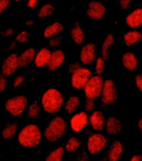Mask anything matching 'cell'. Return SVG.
Segmentation results:
<instances>
[{
  "label": "cell",
  "instance_id": "6da1fadb",
  "mask_svg": "<svg viewBox=\"0 0 142 161\" xmlns=\"http://www.w3.org/2000/svg\"><path fill=\"white\" fill-rule=\"evenodd\" d=\"M18 140L23 147L34 148L38 145L42 140V132L36 125H26L18 134Z\"/></svg>",
  "mask_w": 142,
  "mask_h": 161
},
{
  "label": "cell",
  "instance_id": "7a4b0ae2",
  "mask_svg": "<svg viewBox=\"0 0 142 161\" xmlns=\"http://www.w3.org/2000/svg\"><path fill=\"white\" fill-rule=\"evenodd\" d=\"M42 105L44 111L48 114H56L63 105V96L56 89H48L42 98Z\"/></svg>",
  "mask_w": 142,
  "mask_h": 161
},
{
  "label": "cell",
  "instance_id": "3957f363",
  "mask_svg": "<svg viewBox=\"0 0 142 161\" xmlns=\"http://www.w3.org/2000/svg\"><path fill=\"white\" fill-rule=\"evenodd\" d=\"M67 130V123L65 119L61 117L57 116L53 118L44 131V137L49 142H56L60 140L65 134Z\"/></svg>",
  "mask_w": 142,
  "mask_h": 161
},
{
  "label": "cell",
  "instance_id": "277c9868",
  "mask_svg": "<svg viewBox=\"0 0 142 161\" xmlns=\"http://www.w3.org/2000/svg\"><path fill=\"white\" fill-rule=\"evenodd\" d=\"M28 105V99L24 95H17L7 100L5 108L11 115L18 117L25 112Z\"/></svg>",
  "mask_w": 142,
  "mask_h": 161
},
{
  "label": "cell",
  "instance_id": "5b68a950",
  "mask_svg": "<svg viewBox=\"0 0 142 161\" xmlns=\"http://www.w3.org/2000/svg\"><path fill=\"white\" fill-rule=\"evenodd\" d=\"M103 85L104 80L101 76H92L84 88L85 96L87 97V99H95L98 98L101 96Z\"/></svg>",
  "mask_w": 142,
  "mask_h": 161
},
{
  "label": "cell",
  "instance_id": "8992f818",
  "mask_svg": "<svg viewBox=\"0 0 142 161\" xmlns=\"http://www.w3.org/2000/svg\"><path fill=\"white\" fill-rule=\"evenodd\" d=\"M92 71L87 68L80 67L72 74L71 83L74 89H83L92 78Z\"/></svg>",
  "mask_w": 142,
  "mask_h": 161
},
{
  "label": "cell",
  "instance_id": "52a82bcc",
  "mask_svg": "<svg viewBox=\"0 0 142 161\" xmlns=\"http://www.w3.org/2000/svg\"><path fill=\"white\" fill-rule=\"evenodd\" d=\"M107 143L106 138L101 134L96 133L87 140V150L91 154H97L105 149Z\"/></svg>",
  "mask_w": 142,
  "mask_h": 161
},
{
  "label": "cell",
  "instance_id": "ba28073f",
  "mask_svg": "<svg viewBox=\"0 0 142 161\" xmlns=\"http://www.w3.org/2000/svg\"><path fill=\"white\" fill-rule=\"evenodd\" d=\"M101 102L105 105H110L117 99V92L114 82L111 80L104 81L103 89L101 92Z\"/></svg>",
  "mask_w": 142,
  "mask_h": 161
},
{
  "label": "cell",
  "instance_id": "9c48e42d",
  "mask_svg": "<svg viewBox=\"0 0 142 161\" xmlns=\"http://www.w3.org/2000/svg\"><path fill=\"white\" fill-rule=\"evenodd\" d=\"M19 67L18 56L16 53H11L5 58L2 64V74L4 77L12 76Z\"/></svg>",
  "mask_w": 142,
  "mask_h": 161
},
{
  "label": "cell",
  "instance_id": "30bf717a",
  "mask_svg": "<svg viewBox=\"0 0 142 161\" xmlns=\"http://www.w3.org/2000/svg\"><path fill=\"white\" fill-rule=\"evenodd\" d=\"M89 123V117L87 112H80L78 114H76L71 119L70 125L72 130L75 133H79L82 131Z\"/></svg>",
  "mask_w": 142,
  "mask_h": 161
},
{
  "label": "cell",
  "instance_id": "8fae6325",
  "mask_svg": "<svg viewBox=\"0 0 142 161\" xmlns=\"http://www.w3.org/2000/svg\"><path fill=\"white\" fill-rule=\"evenodd\" d=\"M106 13V8L98 1H92L89 3L87 10V16L94 20L101 19Z\"/></svg>",
  "mask_w": 142,
  "mask_h": 161
},
{
  "label": "cell",
  "instance_id": "7c38bea8",
  "mask_svg": "<svg viewBox=\"0 0 142 161\" xmlns=\"http://www.w3.org/2000/svg\"><path fill=\"white\" fill-rule=\"evenodd\" d=\"M96 45L93 43H88L82 47L80 53L81 62L85 65H89L96 59Z\"/></svg>",
  "mask_w": 142,
  "mask_h": 161
},
{
  "label": "cell",
  "instance_id": "4fadbf2b",
  "mask_svg": "<svg viewBox=\"0 0 142 161\" xmlns=\"http://www.w3.org/2000/svg\"><path fill=\"white\" fill-rule=\"evenodd\" d=\"M65 61V53L61 49H57V50L52 52L50 60L48 62L47 67H48L49 71H56L63 64Z\"/></svg>",
  "mask_w": 142,
  "mask_h": 161
},
{
  "label": "cell",
  "instance_id": "5bb4252c",
  "mask_svg": "<svg viewBox=\"0 0 142 161\" xmlns=\"http://www.w3.org/2000/svg\"><path fill=\"white\" fill-rule=\"evenodd\" d=\"M90 125L96 131H101L106 126V119L103 113L101 111H94L89 118Z\"/></svg>",
  "mask_w": 142,
  "mask_h": 161
},
{
  "label": "cell",
  "instance_id": "9a60e30c",
  "mask_svg": "<svg viewBox=\"0 0 142 161\" xmlns=\"http://www.w3.org/2000/svg\"><path fill=\"white\" fill-rule=\"evenodd\" d=\"M125 22L131 29H136L142 25V8H136L127 15Z\"/></svg>",
  "mask_w": 142,
  "mask_h": 161
},
{
  "label": "cell",
  "instance_id": "2e32d148",
  "mask_svg": "<svg viewBox=\"0 0 142 161\" xmlns=\"http://www.w3.org/2000/svg\"><path fill=\"white\" fill-rule=\"evenodd\" d=\"M51 55H52V52L48 48H43L42 49H40L36 53V56L34 58L36 67L43 68L47 66L49 60H50Z\"/></svg>",
  "mask_w": 142,
  "mask_h": 161
},
{
  "label": "cell",
  "instance_id": "e0dca14e",
  "mask_svg": "<svg viewBox=\"0 0 142 161\" xmlns=\"http://www.w3.org/2000/svg\"><path fill=\"white\" fill-rule=\"evenodd\" d=\"M106 130L107 134L111 135H117L121 131L122 129V124L120 119L116 117H109L106 121Z\"/></svg>",
  "mask_w": 142,
  "mask_h": 161
},
{
  "label": "cell",
  "instance_id": "ac0fdd59",
  "mask_svg": "<svg viewBox=\"0 0 142 161\" xmlns=\"http://www.w3.org/2000/svg\"><path fill=\"white\" fill-rule=\"evenodd\" d=\"M123 152V145L118 140L112 143L107 153V159L109 161H118Z\"/></svg>",
  "mask_w": 142,
  "mask_h": 161
},
{
  "label": "cell",
  "instance_id": "d6986e66",
  "mask_svg": "<svg viewBox=\"0 0 142 161\" xmlns=\"http://www.w3.org/2000/svg\"><path fill=\"white\" fill-rule=\"evenodd\" d=\"M36 56V51L33 48H27L23 53L18 56V65L19 67H26L34 60Z\"/></svg>",
  "mask_w": 142,
  "mask_h": 161
},
{
  "label": "cell",
  "instance_id": "ffe728a7",
  "mask_svg": "<svg viewBox=\"0 0 142 161\" xmlns=\"http://www.w3.org/2000/svg\"><path fill=\"white\" fill-rule=\"evenodd\" d=\"M122 64L126 69L134 71L138 66V60L134 53L126 52L122 56Z\"/></svg>",
  "mask_w": 142,
  "mask_h": 161
},
{
  "label": "cell",
  "instance_id": "44dd1931",
  "mask_svg": "<svg viewBox=\"0 0 142 161\" xmlns=\"http://www.w3.org/2000/svg\"><path fill=\"white\" fill-rule=\"evenodd\" d=\"M71 38L76 44L81 45L85 40L84 32L78 23H76L71 29Z\"/></svg>",
  "mask_w": 142,
  "mask_h": 161
},
{
  "label": "cell",
  "instance_id": "7402d4cb",
  "mask_svg": "<svg viewBox=\"0 0 142 161\" xmlns=\"http://www.w3.org/2000/svg\"><path fill=\"white\" fill-rule=\"evenodd\" d=\"M63 25L59 22H55L53 24H50L44 29L43 34L46 39H51L53 37H55L57 34H60L63 31Z\"/></svg>",
  "mask_w": 142,
  "mask_h": 161
},
{
  "label": "cell",
  "instance_id": "603a6c76",
  "mask_svg": "<svg viewBox=\"0 0 142 161\" xmlns=\"http://www.w3.org/2000/svg\"><path fill=\"white\" fill-rule=\"evenodd\" d=\"M141 39L142 34L140 31H136V30L129 31L125 33V35H124V40H125L126 46H128V47L134 45L135 43L141 41Z\"/></svg>",
  "mask_w": 142,
  "mask_h": 161
},
{
  "label": "cell",
  "instance_id": "cb8c5ba5",
  "mask_svg": "<svg viewBox=\"0 0 142 161\" xmlns=\"http://www.w3.org/2000/svg\"><path fill=\"white\" fill-rule=\"evenodd\" d=\"M18 131V125L16 123H10L8 124L2 130V137L4 140H10L12 139Z\"/></svg>",
  "mask_w": 142,
  "mask_h": 161
},
{
  "label": "cell",
  "instance_id": "d4e9b609",
  "mask_svg": "<svg viewBox=\"0 0 142 161\" xmlns=\"http://www.w3.org/2000/svg\"><path fill=\"white\" fill-rule=\"evenodd\" d=\"M114 42V37L112 34H109L106 35V39L104 40L101 47V53H102V58L105 61L107 60L109 58V49L112 45Z\"/></svg>",
  "mask_w": 142,
  "mask_h": 161
},
{
  "label": "cell",
  "instance_id": "484cf974",
  "mask_svg": "<svg viewBox=\"0 0 142 161\" xmlns=\"http://www.w3.org/2000/svg\"><path fill=\"white\" fill-rule=\"evenodd\" d=\"M80 103L79 98L76 95L71 96L68 100L67 101V103L64 105V108L67 113L68 114H73L75 111L77 110V108H78Z\"/></svg>",
  "mask_w": 142,
  "mask_h": 161
},
{
  "label": "cell",
  "instance_id": "4316f807",
  "mask_svg": "<svg viewBox=\"0 0 142 161\" xmlns=\"http://www.w3.org/2000/svg\"><path fill=\"white\" fill-rule=\"evenodd\" d=\"M64 155V149L63 147H58L49 153L45 161H63Z\"/></svg>",
  "mask_w": 142,
  "mask_h": 161
},
{
  "label": "cell",
  "instance_id": "83f0119b",
  "mask_svg": "<svg viewBox=\"0 0 142 161\" xmlns=\"http://www.w3.org/2000/svg\"><path fill=\"white\" fill-rule=\"evenodd\" d=\"M54 12V7L50 3H45L41 7L38 13V17L40 19H44V18H48L53 14Z\"/></svg>",
  "mask_w": 142,
  "mask_h": 161
},
{
  "label": "cell",
  "instance_id": "f1b7e54d",
  "mask_svg": "<svg viewBox=\"0 0 142 161\" xmlns=\"http://www.w3.org/2000/svg\"><path fill=\"white\" fill-rule=\"evenodd\" d=\"M80 145H81L80 140L76 137H72L67 142L65 149L68 153H74V152H76L78 149Z\"/></svg>",
  "mask_w": 142,
  "mask_h": 161
},
{
  "label": "cell",
  "instance_id": "f546056e",
  "mask_svg": "<svg viewBox=\"0 0 142 161\" xmlns=\"http://www.w3.org/2000/svg\"><path fill=\"white\" fill-rule=\"evenodd\" d=\"M40 112H41L40 105L38 102H35L29 106L28 110V115L30 119H35L40 114Z\"/></svg>",
  "mask_w": 142,
  "mask_h": 161
},
{
  "label": "cell",
  "instance_id": "4dcf8cb0",
  "mask_svg": "<svg viewBox=\"0 0 142 161\" xmlns=\"http://www.w3.org/2000/svg\"><path fill=\"white\" fill-rule=\"evenodd\" d=\"M96 71L97 75H100V76L104 74V71H105V60H104L102 57H98L97 59H96Z\"/></svg>",
  "mask_w": 142,
  "mask_h": 161
},
{
  "label": "cell",
  "instance_id": "1f68e13d",
  "mask_svg": "<svg viewBox=\"0 0 142 161\" xmlns=\"http://www.w3.org/2000/svg\"><path fill=\"white\" fill-rule=\"evenodd\" d=\"M28 39L29 34L28 32L26 31V30L20 32L19 34L16 36V41L19 43H25L27 42H28Z\"/></svg>",
  "mask_w": 142,
  "mask_h": 161
},
{
  "label": "cell",
  "instance_id": "d6a6232c",
  "mask_svg": "<svg viewBox=\"0 0 142 161\" xmlns=\"http://www.w3.org/2000/svg\"><path fill=\"white\" fill-rule=\"evenodd\" d=\"M61 43H62V38L55 36L49 39L48 44H49L51 48H58V46L61 45Z\"/></svg>",
  "mask_w": 142,
  "mask_h": 161
},
{
  "label": "cell",
  "instance_id": "836d02e7",
  "mask_svg": "<svg viewBox=\"0 0 142 161\" xmlns=\"http://www.w3.org/2000/svg\"><path fill=\"white\" fill-rule=\"evenodd\" d=\"M95 107V101L92 99H87L85 103V109L87 112H92Z\"/></svg>",
  "mask_w": 142,
  "mask_h": 161
},
{
  "label": "cell",
  "instance_id": "e575fe53",
  "mask_svg": "<svg viewBox=\"0 0 142 161\" xmlns=\"http://www.w3.org/2000/svg\"><path fill=\"white\" fill-rule=\"evenodd\" d=\"M11 3V0H0V14H2L8 9Z\"/></svg>",
  "mask_w": 142,
  "mask_h": 161
},
{
  "label": "cell",
  "instance_id": "d590c367",
  "mask_svg": "<svg viewBox=\"0 0 142 161\" xmlns=\"http://www.w3.org/2000/svg\"><path fill=\"white\" fill-rule=\"evenodd\" d=\"M24 81H25V77L24 76H23V75H18V76L15 77L14 80H13V87L14 88H18V87H20L23 84Z\"/></svg>",
  "mask_w": 142,
  "mask_h": 161
},
{
  "label": "cell",
  "instance_id": "8d00e7d4",
  "mask_svg": "<svg viewBox=\"0 0 142 161\" xmlns=\"http://www.w3.org/2000/svg\"><path fill=\"white\" fill-rule=\"evenodd\" d=\"M7 87V80L4 76H0V94L4 91Z\"/></svg>",
  "mask_w": 142,
  "mask_h": 161
},
{
  "label": "cell",
  "instance_id": "74e56055",
  "mask_svg": "<svg viewBox=\"0 0 142 161\" xmlns=\"http://www.w3.org/2000/svg\"><path fill=\"white\" fill-rule=\"evenodd\" d=\"M13 33H14V29L13 28H8L2 32V36L5 37V38H8V37L12 36Z\"/></svg>",
  "mask_w": 142,
  "mask_h": 161
},
{
  "label": "cell",
  "instance_id": "f35d334b",
  "mask_svg": "<svg viewBox=\"0 0 142 161\" xmlns=\"http://www.w3.org/2000/svg\"><path fill=\"white\" fill-rule=\"evenodd\" d=\"M131 0H119V5L121 9H126L130 6Z\"/></svg>",
  "mask_w": 142,
  "mask_h": 161
},
{
  "label": "cell",
  "instance_id": "ab89813d",
  "mask_svg": "<svg viewBox=\"0 0 142 161\" xmlns=\"http://www.w3.org/2000/svg\"><path fill=\"white\" fill-rule=\"evenodd\" d=\"M135 84H136V86L139 89V90L142 93V74L138 75L135 77Z\"/></svg>",
  "mask_w": 142,
  "mask_h": 161
},
{
  "label": "cell",
  "instance_id": "60d3db41",
  "mask_svg": "<svg viewBox=\"0 0 142 161\" xmlns=\"http://www.w3.org/2000/svg\"><path fill=\"white\" fill-rule=\"evenodd\" d=\"M38 1L39 0H28V3H27V6L29 8H34L37 7V5L38 3Z\"/></svg>",
  "mask_w": 142,
  "mask_h": 161
},
{
  "label": "cell",
  "instance_id": "b9f144b4",
  "mask_svg": "<svg viewBox=\"0 0 142 161\" xmlns=\"http://www.w3.org/2000/svg\"><path fill=\"white\" fill-rule=\"evenodd\" d=\"M80 68V65L78 63H73V64H72L69 66V72L71 73V74H72V73L74 72V71H76V70L77 69H79Z\"/></svg>",
  "mask_w": 142,
  "mask_h": 161
},
{
  "label": "cell",
  "instance_id": "7bdbcfd3",
  "mask_svg": "<svg viewBox=\"0 0 142 161\" xmlns=\"http://www.w3.org/2000/svg\"><path fill=\"white\" fill-rule=\"evenodd\" d=\"M130 161H142V156L140 154H135L130 159Z\"/></svg>",
  "mask_w": 142,
  "mask_h": 161
},
{
  "label": "cell",
  "instance_id": "ee69618b",
  "mask_svg": "<svg viewBox=\"0 0 142 161\" xmlns=\"http://www.w3.org/2000/svg\"><path fill=\"white\" fill-rule=\"evenodd\" d=\"M15 47H16V42H15V41H12V42L10 43L9 49L10 50H13V48H15Z\"/></svg>",
  "mask_w": 142,
  "mask_h": 161
},
{
  "label": "cell",
  "instance_id": "f6af8a7d",
  "mask_svg": "<svg viewBox=\"0 0 142 161\" xmlns=\"http://www.w3.org/2000/svg\"><path fill=\"white\" fill-rule=\"evenodd\" d=\"M138 128H139V130L140 131H142V118L140 119L139 121H138Z\"/></svg>",
  "mask_w": 142,
  "mask_h": 161
},
{
  "label": "cell",
  "instance_id": "bcb514c9",
  "mask_svg": "<svg viewBox=\"0 0 142 161\" xmlns=\"http://www.w3.org/2000/svg\"><path fill=\"white\" fill-rule=\"evenodd\" d=\"M78 161H88V159H87V156L84 154V156L82 157V158H80V159Z\"/></svg>",
  "mask_w": 142,
  "mask_h": 161
},
{
  "label": "cell",
  "instance_id": "7dc6e473",
  "mask_svg": "<svg viewBox=\"0 0 142 161\" xmlns=\"http://www.w3.org/2000/svg\"><path fill=\"white\" fill-rule=\"evenodd\" d=\"M27 24H29V25H31V24H33V21L27 22Z\"/></svg>",
  "mask_w": 142,
  "mask_h": 161
},
{
  "label": "cell",
  "instance_id": "c3c4849f",
  "mask_svg": "<svg viewBox=\"0 0 142 161\" xmlns=\"http://www.w3.org/2000/svg\"><path fill=\"white\" fill-rule=\"evenodd\" d=\"M21 1H23V0H14L15 3H19V2H21Z\"/></svg>",
  "mask_w": 142,
  "mask_h": 161
}]
</instances>
